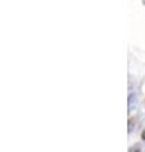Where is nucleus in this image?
<instances>
[{
    "instance_id": "1",
    "label": "nucleus",
    "mask_w": 145,
    "mask_h": 152,
    "mask_svg": "<svg viewBox=\"0 0 145 152\" xmlns=\"http://www.w3.org/2000/svg\"><path fill=\"white\" fill-rule=\"evenodd\" d=\"M141 138H143V140L145 141V131H144V132L141 133Z\"/></svg>"
}]
</instances>
